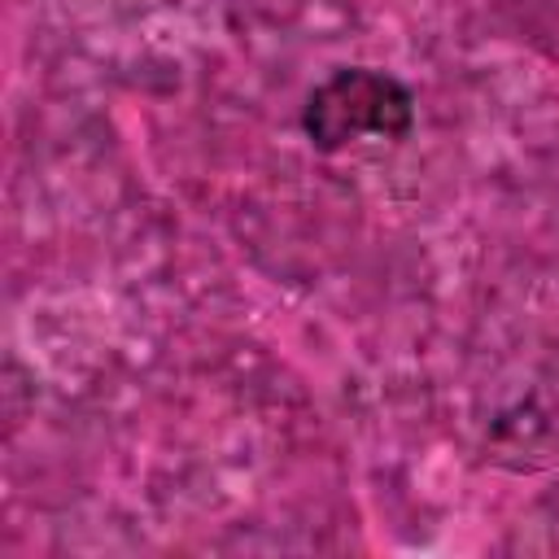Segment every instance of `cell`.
Returning <instances> with one entry per match:
<instances>
[{
  "label": "cell",
  "instance_id": "1",
  "mask_svg": "<svg viewBox=\"0 0 559 559\" xmlns=\"http://www.w3.org/2000/svg\"><path fill=\"white\" fill-rule=\"evenodd\" d=\"M411 92L384 74V70H367V66H349V70H332L306 100L301 127L310 135L314 148L336 153L345 144H358L367 135L380 140H397L411 131Z\"/></svg>",
  "mask_w": 559,
  "mask_h": 559
}]
</instances>
